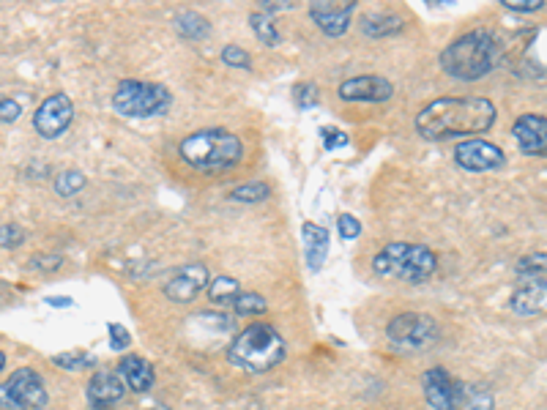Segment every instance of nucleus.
<instances>
[{"label": "nucleus", "instance_id": "11", "mask_svg": "<svg viewBox=\"0 0 547 410\" xmlns=\"http://www.w3.org/2000/svg\"><path fill=\"white\" fill-rule=\"evenodd\" d=\"M211 285V274L203 263H186L173 271V277L165 282V296L176 304H189L195 301L203 290Z\"/></svg>", "mask_w": 547, "mask_h": 410}, {"label": "nucleus", "instance_id": "37", "mask_svg": "<svg viewBox=\"0 0 547 410\" xmlns=\"http://www.w3.org/2000/svg\"><path fill=\"white\" fill-rule=\"evenodd\" d=\"M501 6L509 11H515V14H534L539 11L545 3L542 0H501Z\"/></svg>", "mask_w": 547, "mask_h": 410}, {"label": "nucleus", "instance_id": "21", "mask_svg": "<svg viewBox=\"0 0 547 410\" xmlns=\"http://www.w3.org/2000/svg\"><path fill=\"white\" fill-rule=\"evenodd\" d=\"M362 31L370 39H389V36L405 31V20L394 11H372L362 17Z\"/></svg>", "mask_w": 547, "mask_h": 410}, {"label": "nucleus", "instance_id": "6", "mask_svg": "<svg viewBox=\"0 0 547 410\" xmlns=\"http://www.w3.org/2000/svg\"><path fill=\"white\" fill-rule=\"evenodd\" d=\"M173 107V93L159 82L124 80L113 93V110L124 118H156Z\"/></svg>", "mask_w": 547, "mask_h": 410}, {"label": "nucleus", "instance_id": "10", "mask_svg": "<svg viewBox=\"0 0 547 410\" xmlns=\"http://www.w3.org/2000/svg\"><path fill=\"white\" fill-rule=\"evenodd\" d=\"M455 162L457 167H463L468 173H493V170L504 167L506 156L498 145L471 137V140H463L455 148Z\"/></svg>", "mask_w": 547, "mask_h": 410}, {"label": "nucleus", "instance_id": "27", "mask_svg": "<svg viewBox=\"0 0 547 410\" xmlns=\"http://www.w3.org/2000/svg\"><path fill=\"white\" fill-rule=\"evenodd\" d=\"M85 175L80 170H63L52 178V189H55V195L58 197H74L77 192H83L85 189Z\"/></svg>", "mask_w": 547, "mask_h": 410}, {"label": "nucleus", "instance_id": "15", "mask_svg": "<svg viewBox=\"0 0 547 410\" xmlns=\"http://www.w3.org/2000/svg\"><path fill=\"white\" fill-rule=\"evenodd\" d=\"M517 148L520 154L531 156V159H545L547 156V118L537 113L520 115L512 126Z\"/></svg>", "mask_w": 547, "mask_h": 410}, {"label": "nucleus", "instance_id": "17", "mask_svg": "<svg viewBox=\"0 0 547 410\" xmlns=\"http://www.w3.org/2000/svg\"><path fill=\"white\" fill-rule=\"evenodd\" d=\"M509 307L520 318H534L539 312H547V282L545 279H531L512 293Z\"/></svg>", "mask_w": 547, "mask_h": 410}, {"label": "nucleus", "instance_id": "26", "mask_svg": "<svg viewBox=\"0 0 547 410\" xmlns=\"http://www.w3.org/2000/svg\"><path fill=\"white\" fill-rule=\"evenodd\" d=\"M52 364L66 369V372H85V369L99 367L96 356H91L88 350H66V353H58V356H52Z\"/></svg>", "mask_w": 547, "mask_h": 410}, {"label": "nucleus", "instance_id": "16", "mask_svg": "<svg viewBox=\"0 0 547 410\" xmlns=\"http://www.w3.org/2000/svg\"><path fill=\"white\" fill-rule=\"evenodd\" d=\"M424 400L433 410H452L455 408V378L444 367L424 369L422 375Z\"/></svg>", "mask_w": 547, "mask_h": 410}, {"label": "nucleus", "instance_id": "42", "mask_svg": "<svg viewBox=\"0 0 547 410\" xmlns=\"http://www.w3.org/2000/svg\"><path fill=\"white\" fill-rule=\"evenodd\" d=\"M3 369H6V353L0 350V372H3Z\"/></svg>", "mask_w": 547, "mask_h": 410}, {"label": "nucleus", "instance_id": "18", "mask_svg": "<svg viewBox=\"0 0 547 410\" xmlns=\"http://www.w3.org/2000/svg\"><path fill=\"white\" fill-rule=\"evenodd\" d=\"M118 372L124 378L126 389L135 391V394H148L154 389L156 383V372L151 367V361H145L143 356H135V353H126L118 361Z\"/></svg>", "mask_w": 547, "mask_h": 410}, {"label": "nucleus", "instance_id": "12", "mask_svg": "<svg viewBox=\"0 0 547 410\" xmlns=\"http://www.w3.org/2000/svg\"><path fill=\"white\" fill-rule=\"evenodd\" d=\"M356 11V0H315L310 3V17L331 39H337L351 28V17Z\"/></svg>", "mask_w": 547, "mask_h": 410}, {"label": "nucleus", "instance_id": "4", "mask_svg": "<svg viewBox=\"0 0 547 410\" xmlns=\"http://www.w3.org/2000/svg\"><path fill=\"white\" fill-rule=\"evenodd\" d=\"M178 156L200 173H222L241 162L244 143L228 129H200L181 140Z\"/></svg>", "mask_w": 547, "mask_h": 410}, {"label": "nucleus", "instance_id": "14", "mask_svg": "<svg viewBox=\"0 0 547 410\" xmlns=\"http://www.w3.org/2000/svg\"><path fill=\"white\" fill-rule=\"evenodd\" d=\"M6 386L14 394V400L20 402L22 410H42L50 402V394H47L42 375L33 367L14 369L11 378L6 380Z\"/></svg>", "mask_w": 547, "mask_h": 410}, {"label": "nucleus", "instance_id": "3", "mask_svg": "<svg viewBox=\"0 0 547 410\" xmlns=\"http://www.w3.org/2000/svg\"><path fill=\"white\" fill-rule=\"evenodd\" d=\"M288 356V345L271 323H249L228 348V361L247 375H266Z\"/></svg>", "mask_w": 547, "mask_h": 410}, {"label": "nucleus", "instance_id": "30", "mask_svg": "<svg viewBox=\"0 0 547 410\" xmlns=\"http://www.w3.org/2000/svg\"><path fill=\"white\" fill-rule=\"evenodd\" d=\"M222 63L230 66V69H244V72H252V55H249L244 47H238V44L222 47Z\"/></svg>", "mask_w": 547, "mask_h": 410}, {"label": "nucleus", "instance_id": "34", "mask_svg": "<svg viewBox=\"0 0 547 410\" xmlns=\"http://www.w3.org/2000/svg\"><path fill=\"white\" fill-rule=\"evenodd\" d=\"M320 140H323V148H326V151H337V148H345V145H348V134L340 132V129H331V126H323V129H320Z\"/></svg>", "mask_w": 547, "mask_h": 410}, {"label": "nucleus", "instance_id": "24", "mask_svg": "<svg viewBox=\"0 0 547 410\" xmlns=\"http://www.w3.org/2000/svg\"><path fill=\"white\" fill-rule=\"evenodd\" d=\"M230 307H233L238 318H260V315L269 312V301L260 296V293H255V290H241Z\"/></svg>", "mask_w": 547, "mask_h": 410}, {"label": "nucleus", "instance_id": "7", "mask_svg": "<svg viewBox=\"0 0 547 410\" xmlns=\"http://www.w3.org/2000/svg\"><path fill=\"white\" fill-rule=\"evenodd\" d=\"M386 339L400 353H422L441 339V326L424 312H400L386 323Z\"/></svg>", "mask_w": 547, "mask_h": 410}, {"label": "nucleus", "instance_id": "23", "mask_svg": "<svg viewBox=\"0 0 547 410\" xmlns=\"http://www.w3.org/2000/svg\"><path fill=\"white\" fill-rule=\"evenodd\" d=\"M249 28L258 36L263 47H279L282 36H279V28L274 25V17H271V14H266V11L249 14Z\"/></svg>", "mask_w": 547, "mask_h": 410}, {"label": "nucleus", "instance_id": "25", "mask_svg": "<svg viewBox=\"0 0 547 410\" xmlns=\"http://www.w3.org/2000/svg\"><path fill=\"white\" fill-rule=\"evenodd\" d=\"M206 293L211 304H217V307H230L238 298V293H241V285H238V279L233 277H217L211 279V285H208Z\"/></svg>", "mask_w": 547, "mask_h": 410}, {"label": "nucleus", "instance_id": "8", "mask_svg": "<svg viewBox=\"0 0 547 410\" xmlns=\"http://www.w3.org/2000/svg\"><path fill=\"white\" fill-rule=\"evenodd\" d=\"M74 121V102L69 93L55 91L33 113V129L42 140H58Z\"/></svg>", "mask_w": 547, "mask_h": 410}, {"label": "nucleus", "instance_id": "39", "mask_svg": "<svg viewBox=\"0 0 547 410\" xmlns=\"http://www.w3.org/2000/svg\"><path fill=\"white\" fill-rule=\"evenodd\" d=\"M0 410H22V405L14 400V394H11L6 383H0Z\"/></svg>", "mask_w": 547, "mask_h": 410}, {"label": "nucleus", "instance_id": "13", "mask_svg": "<svg viewBox=\"0 0 547 410\" xmlns=\"http://www.w3.org/2000/svg\"><path fill=\"white\" fill-rule=\"evenodd\" d=\"M337 96L342 102L381 104L392 99L394 85L386 77H378V74H362V77H351V80L340 82Z\"/></svg>", "mask_w": 547, "mask_h": 410}, {"label": "nucleus", "instance_id": "40", "mask_svg": "<svg viewBox=\"0 0 547 410\" xmlns=\"http://www.w3.org/2000/svg\"><path fill=\"white\" fill-rule=\"evenodd\" d=\"M296 6V3H290V0H279V3H271V0H260V11H266V14H277V11H290Z\"/></svg>", "mask_w": 547, "mask_h": 410}, {"label": "nucleus", "instance_id": "41", "mask_svg": "<svg viewBox=\"0 0 547 410\" xmlns=\"http://www.w3.org/2000/svg\"><path fill=\"white\" fill-rule=\"evenodd\" d=\"M47 304H50V307H72L74 298H69V296H47Z\"/></svg>", "mask_w": 547, "mask_h": 410}, {"label": "nucleus", "instance_id": "43", "mask_svg": "<svg viewBox=\"0 0 547 410\" xmlns=\"http://www.w3.org/2000/svg\"><path fill=\"white\" fill-rule=\"evenodd\" d=\"M148 410H170L167 405H154V408H148Z\"/></svg>", "mask_w": 547, "mask_h": 410}, {"label": "nucleus", "instance_id": "19", "mask_svg": "<svg viewBox=\"0 0 547 410\" xmlns=\"http://www.w3.org/2000/svg\"><path fill=\"white\" fill-rule=\"evenodd\" d=\"M452 410H496L493 389L485 383L455 380V408Z\"/></svg>", "mask_w": 547, "mask_h": 410}, {"label": "nucleus", "instance_id": "28", "mask_svg": "<svg viewBox=\"0 0 547 410\" xmlns=\"http://www.w3.org/2000/svg\"><path fill=\"white\" fill-rule=\"evenodd\" d=\"M271 197V186L263 184V181H249V184L236 186L233 192H230V200H236V203H266Z\"/></svg>", "mask_w": 547, "mask_h": 410}, {"label": "nucleus", "instance_id": "38", "mask_svg": "<svg viewBox=\"0 0 547 410\" xmlns=\"http://www.w3.org/2000/svg\"><path fill=\"white\" fill-rule=\"evenodd\" d=\"M22 115L20 102H14V99H0V123H17Z\"/></svg>", "mask_w": 547, "mask_h": 410}, {"label": "nucleus", "instance_id": "20", "mask_svg": "<svg viewBox=\"0 0 547 410\" xmlns=\"http://www.w3.org/2000/svg\"><path fill=\"white\" fill-rule=\"evenodd\" d=\"M301 236H304V255H307V266L310 271H320L329 255V230L315 222H304L301 225Z\"/></svg>", "mask_w": 547, "mask_h": 410}, {"label": "nucleus", "instance_id": "22", "mask_svg": "<svg viewBox=\"0 0 547 410\" xmlns=\"http://www.w3.org/2000/svg\"><path fill=\"white\" fill-rule=\"evenodd\" d=\"M173 25H176V31L181 33L186 41H200L211 33V22H208L200 11H178Z\"/></svg>", "mask_w": 547, "mask_h": 410}, {"label": "nucleus", "instance_id": "2", "mask_svg": "<svg viewBox=\"0 0 547 410\" xmlns=\"http://www.w3.org/2000/svg\"><path fill=\"white\" fill-rule=\"evenodd\" d=\"M501 52L504 47L496 33L476 28L471 33H463L441 52V69L460 82H476L496 69L501 63Z\"/></svg>", "mask_w": 547, "mask_h": 410}, {"label": "nucleus", "instance_id": "1", "mask_svg": "<svg viewBox=\"0 0 547 410\" xmlns=\"http://www.w3.org/2000/svg\"><path fill=\"white\" fill-rule=\"evenodd\" d=\"M498 121L496 104L485 96H441L435 102L424 104L416 115V132L424 140H457V137H474L493 129Z\"/></svg>", "mask_w": 547, "mask_h": 410}, {"label": "nucleus", "instance_id": "5", "mask_svg": "<svg viewBox=\"0 0 547 410\" xmlns=\"http://www.w3.org/2000/svg\"><path fill=\"white\" fill-rule=\"evenodd\" d=\"M372 271L383 279L411 282L422 285L438 271V257L433 249L424 244H408V241H392L372 257Z\"/></svg>", "mask_w": 547, "mask_h": 410}, {"label": "nucleus", "instance_id": "33", "mask_svg": "<svg viewBox=\"0 0 547 410\" xmlns=\"http://www.w3.org/2000/svg\"><path fill=\"white\" fill-rule=\"evenodd\" d=\"M337 233L345 241H356V238L362 236V222L353 214H340L337 216Z\"/></svg>", "mask_w": 547, "mask_h": 410}, {"label": "nucleus", "instance_id": "32", "mask_svg": "<svg viewBox=\"0 0 547 410\" xmlns=\"http://www.w3.org/2000/svg\"><path fill=\"white\" fill-rule=\"evenodd\" d=\"M25 244V230L17 222H3L0 225V246L3 249H17Z\"/></svg>", "mask_w": 547, "mask_h": 410}, {"label": "nucleus", "instance_id": "31", "mask_svg": "<svg viewBox=\"0 0 547 410\" xmlns=\"http://www.w3.org/2000/svg\"><path fill=\"white\" fill-rule=\"evenodd\" d=\"M293 99H296V104H299V110H312V107H318L320 102L318 85H312V82H299V85L293 88Z\"/></svg>", "mask_w": 547, "mask_h": 410}, {"label": "nucleus", "instance_id": "9", "mask_svg": "<svg viewBox=\"0 0 547 410\" xmlns=\"http://www.w3.org/2000/svg\"><path fill=\"white\" fill-rule=\"evenodd\" d=\"M126 383L118 369H96L85 386V400L91 410H115L126 400Z\"/></svg>", "mask_w": 547, "mask_h": 410}, {"label": "nucleus", "instance_id": "35", "mask_svg": "<svg viewBox=\"0 0 547 410\" xmlns=\"http://www.w3.org/2000/svg\"><path fill=\"white\" fill-rule=\"evenodd\" d=\"M63 266L61 255H36L31 257L33 271H42V274H55Z\"/></svg>", "mask_w": 547, "mask_h": 410}, {"label": "nucleus", "instance_id": "29", "mask_svg": "<svg viewBox=\"0 0 547 410\" xmlns=\"http://www.w3.org/2000/svg\"><path fill=\"white\" fill-rule=\"evenodd\" d=\"M547 271V252H531V255L520 257L515 263V274L520 277H531L537 279L539 274H545Z\"/></svg>", "mask_w": 547, "mask_h": 410}, {"label": "nucleus", "instance_id": "36", "mask_svg": "<svg viewBox=\"0 0 547 410\" xmlns=\"http://www.w3.org/2000/svg\"><path fill=\"white\" fill-rule=\"evenodd\" d=\"M110 348L115 350V353H124L129 345H132V337H129V331H126L124 326H118V323H110Z\"/></svg>", "mask_w": 547, "mask_h": 410}]
</instances>
